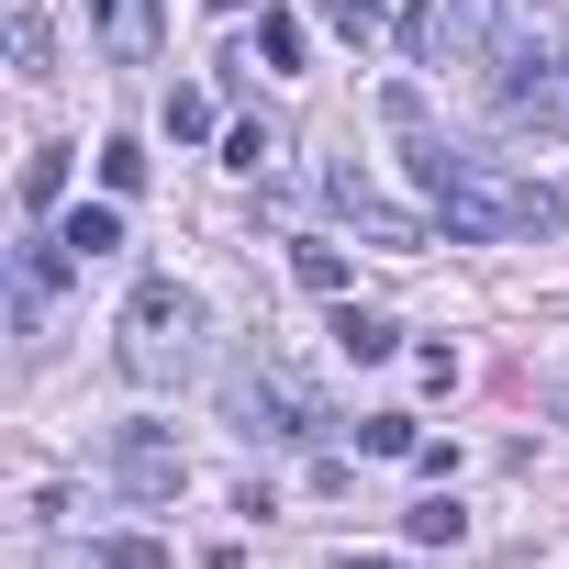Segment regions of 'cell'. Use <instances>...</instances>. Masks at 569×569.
<instances>
[{"mask_svg": "<svg viewBox=\"0 0 569 569\" xmlns=\"http://www.w3.org/2000/svg\"><path fill=\"white\" fill-rule=\"evenodd\" d=\"M46 57H57V34H46V12L23 0V12H12V68H23V79H46Z\"/></svg>", "mask_w": 569, "mask_h": 569, "instance_id": "cell-15", "label": "cell"}, {"mask_svg": "<svg viewBox=\"0 0 569 569\" xmlns=\"http://www.w3.org/2000/svg\"><path fill=\"white\" fill-rule=\"evenodd\" d=\"M68 268H79V246H68V234H23V325L57 302V279H68Z\"/></svg>", "mask_w": 569, "mask_h": 569, "instance_id": "cell-8", "label": "cell"}, {"mask_svg": "<svg viewBox=\"0 0 569 569\" xmlns=\"http://www.w3.org/2000/svg\"><path fill=\"white\" fill-rule=\"evenodd\" d=\"M257 57H268V68H302V23H291V12H257Z\"/></svg>", "mask_w": 569, "mask_h": 569, "instance_id": "cell-19", "label": "cell"}, {"mask_svg": "<svg viewBox=\"0 0 569 569\" xmlns=\"http://www.w3.org/2000/svg\"><path fill=\"white\" fill-rule=\"evenodd\" d=\"M223 168H268V123H234L223 134Z\"/></svg>", "mask_w": 569, "mask_h": 569, "instance_id": "cell-22", "label": "cell"}, {"mask_svg": "<svg viewBox=\"0 0 569 569\" xmlns=\"http://www.w3.org/2000/svg\"><path fill=\"white\" fill-rule=\"evenodd\" d=\"M347 569H402V558H347Z\"/></svg>", "mask_w": 569, "mask_h": 569, "instance_id": "cell-23", "label": "cell"}, {"mask_svg": "<svg viewBox=\"0 0 569 569\" xmlns=\"http://www.w3.org/2000/svg\"><path fill=\"white\" fill-rule=\"evenodd\" d=\"M123 369L146 391H168V380L201 369V302L179 291V279H146V291L123 302Z\"/></svg>", "mask_w": 569, "mask_h": 569, "instance_id": "cell-2", "label": "cell"}, {"mask_svg": "<svg viewBox=\"0 0 569 569\" xmlns=\"http://www.w3.org/2000/svg\"><path fill=\"white\" fill-rule=\"evenodd\" d=\"M234 425H246V436H268V447H302L325 413H313V391H302V380H279V369H234Z\"/></svg>", "mask_w": 569, "mask_h": 569, "instance_id": "cell-5", "label": "cell"}, {"mask_svg": "<svg viewBox=\"0 0 569 569\" xmlns=\"http://www.w3.org/2000/svg\"><path fill=\"white\" fill-rule=\"evenodd\" d=\"M90 569H168V547H157V536H101Z\"/></svg>", "mask_w": 569, "mask_h": 569, "instance_id": "cell-18", "label": "cell"}, {"mask_svg": "<svg viewBox=\"0 0 569 569\" xmlns=\"http://www.w3.org/2000/svg\"><path fill=\"white\" fill-rule=\"evenodd\" d=\"M57 234L79 246V268H90V257H123V201H79V212H68Z\"/></svg>", "mask_w": 569, "mask_h": 569, "instance_id": "cell-10", "label": "cell"}, {"mask_svg": "<svg viewBox=\"0 0 569 569\" xmlns=\"http://www.w3.org/2000/svg\"><path fill=\"white\" fill-rule=\"evenodd\" d=\"M336 212L369 234V246H425V212H402V201H380L369 190V168H336Z\"/></svg>", "mask_w": 569, "mask_h": 569, "instance_id": "cell-7", "label": "cell"}, {"mask_svg": "<svg viewBox=\"0 0 569 569\" xmlns=\"http://www.w3.org/2000/svg\"><path fill=\"white\" fill-rule=\"evenodd\" d=\"M157 123H168V146H201V134H212V90H168Z\"/></svg>", "mask_w": 569, "mask_h": 569, "instance_id": "cell-16", "label": "cell"}, {"mask_svg": "<svg viewBox=\"0 0 569 569\" xmlns=\"http://www.w3.org/2000/svg\"><path fill=\"white\" fill-rule=\"evenodd\" d=\"M336 347H347L358 369H380V358H402V325H391V313H358V302H347V313H336Z\"/></svg>", "mask_w": 569, "mask_h": 569, "instance_id": "cell-11", "label": "cell"}, {"mask_svg": "<svg viewBox=\"0 0 569 569\" xmlns=\"http://www.w3.org/2000/svg\"><path fill=\"white\" fill-rule=\"evenodd\" d=\"M291 279H302V291H325V302H347V246H291Z\"/></svg>", "mask_w": 569, "mask_h": 569, "instance_id": "cell-12", "label": "cell"}, {"mask_svg": "<svg viewBox=\"0 0 569 569\" xmlns=\"http://www.w3.org/2000/svg\"><path fill=\"white\" fill-rule=\"evenodd\" d=\"M402 536H413V547H458V536H469V513L436 491V502H413V513H402Z\"/></svg>", "mask_w": 569, "mask_h": 569, "instance_id": "cell-14", "label": "cell"}, {"mask_svg": "<svg viewBox=\"0 0 569 569\" xmlns=\"http://www.w3.org/2000/svg\"><path fill=\"white\" fill-rule=\"evenodd\" d=\"M325 23H336V34L369 57V46H380V0H325Z\"/></svg>", "mask_w": 569, "mask_h": 569, "instance_id": "cell-20", "label": "cell"}, {"mask_svg": "<svg viewBox=\"0 0 569 569\" xmlns=\"http://www.w3.org/2000/svg\"><path fill=\"white\" fill-rule=\"evenodd\" d=\"M358 447H369V458H413L425 436H413V413H369V425H358Z\"/></svg>", "mask_w": 569, "mask_h": 569, "instance_id": "cell-17", "label": "cell"}, {"mask_svg": "<svg viewBox=\"0 0 569 569\" xmlns=\"http://www.w3.org/2000/svg\"><path fill=\"white\" fill-rule=\"evenodd\" d=\"M101 46H112L123 68H146V57H157V0H101Z\"/></svg>", "mask_w": 569, "mask_h": 569, "instance_id": "cell-9", "label": "cell"}, {"mask_svg": "<svg viewBox=\"0 0 569 569\" xmlns=\"http://www.w3.org/2000/svg\"><path fill=\"white\" fill-rule=\"evenodd\" d=\"M569 101V57L547 34H502L491 46V112H558Z\"/></svg>", "mask_w": 569, "mask_h": 569, "instance_id": "cell-4", "label": "cell"}, {"mask_svg": "<svg viewBox=\"0 0 569 569\" xmlns=\"http://www.w3.org/2000/svg\"><path fill=\"white\" fill-rule=\"evenodd\" d=\"M68 201V146H34L23 157V212H57Z\"/></svg>", "mask_w": 569, "mask_h": 569, "instance_id": "cell-13", "label": "cell"}, {"mask_svg": "<svg viewBox=\"0 0 569 569\" xmlns=\"http://www.w3.org/2000/svg\"><path fill=\"white\" fill-rule=\"evenodd\" d=\"M112 480H123L134 502H179V491H190V458H179L168 425H123V436H112Z\"/></svg>", "mask_w": 569, "mask_h": 569, "instance_id": "cell-6", "label": "cell"}, {"mask_svg": "<svg viewBox=\"0 0 569 569\" xmlns=\"http://www.w3.org/2000/svg\"><path fill=\"white\" fill-rule=\"evenodd\" d=\"M413 179L447 212V234H469V246H513V234H558L569 223V201L547 179H513L502 157H469V146H447L425 123H413Z\"/></svg>", "mask_w": 569, "mask_h": 569, "instance_id": "cell-1", "label": "cell"}, {"mask_svg": "<svg viewBox=\"0 0 569 569\" xmlns=\"http://www.w3.org/2000/svg\"><path fill=\"white\" fill-rule=\"evenodd\" d=\"M502 12L513 0H413V57L425 68H480L502 46Z\"/></svg>", "mask_w": 569, "mask_h": 569, "instance_id": "cell-3", "label": "cell"}, {"mask_svg": "<svg viewBox=\"0 0 569 569\" xmlns=\"http://www.w3.org/2000/svg\"><path fill=\"white\" fill-rule=\"evenodd\" d=\"M101 190L134 201V190H146V146H101Z\"/></svg>", "mask_w": 569, "mask_h": 569, "instance_id": "cell-21", "label": "cell"}]
</instances>
